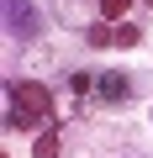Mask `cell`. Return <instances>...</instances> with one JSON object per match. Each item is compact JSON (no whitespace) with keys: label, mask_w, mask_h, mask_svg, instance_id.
Wrapping results in <instances>:
<instances>
[{"label":"cell","mask_w":153,"mask_h":158,"mask_svg":"<svg viewBox=\"0 0 153 158\" xmlns=\"http://www.w3.org/2000/svg\"><path fill=\"white\" fill-rule=\"evenodd\" d=\"M37 158H58V132H53V127L37 137Z\"/></svg>","instance_id":"4"},{"label":"cell","mask_w":153,"mask_h":158,"mask_svg":"<svg viewBox=\"0 0 153 158\" xmlns=\"http://www.w3.org/2000/svg\"><path fill=\"white\" fill-rule=\"evenodd\" d=\"M100 6H106V16H121V11L132 6V0H100Z\"/></svg>","instance_id":"6"},{"label":"cell","mask_w":153,"mask_h":158,"mask_svg":"<svg viewBox=\"0 0 153 158\" xmlns=\"http://www.w3.org/2000/svg\"><path fill=\"white\" fill-rule=\"evenodd\" d=\"M127 90H132V85H127L121 74H100V79H95V95H100V100H127Z\"/></svg>","instance_id":"3"},{"label":"cell","mask_w":153,"mask_h":158,"mask_svg":"<svg viewBox=\"0 0 153 158\" xmlns=\"http://www.w3.org/2000/svg\"><path fill=\"white\" fill-rule=\"evenodd\" d=\"M6 32H11V37H32V32H37L32 0H6Z\"/></svg>","instance_id":"2"},{"label":"cell","mask_w":153,"mask_h":158,"mask_svg":"<svg viewBox=\"0 0 153 158\" xmlns=\"http://www.w3.org/2000/svg\"><path fill=\"white\" fill-rule=\"evenodd\" d=\"M6 100H11V127H42L48 121V111H53V95H48V85H37V79H21V85H11L6 90Z\"/></svg>","instance_id":"1"},{"label":"cell","mask_w":153,"mask_h":158,"mask_svg":"<svg viewBox=\"0 0 153 158\" xmlns=\"http://www.w3.org/2000/svg\"><path fill=\"white\" fill-rule=\"evenodd\" d=\"M90 42H95V48H106V42H116V27H106V21H100V27H90Z\"/></svg>","instance_id":"5"}]
</instances>
